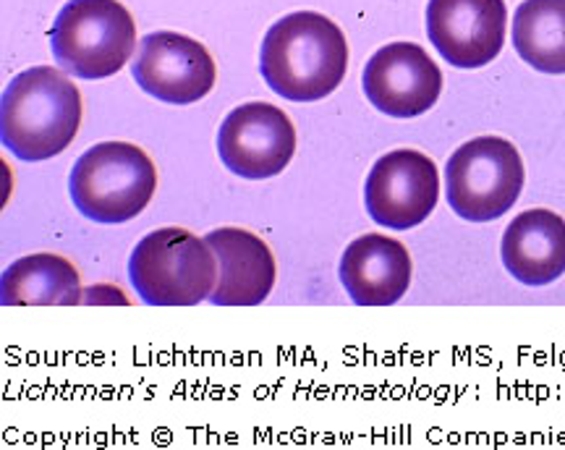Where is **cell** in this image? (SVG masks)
<instances>
[{
  "label": "cell",
  "instance_id": "9c48e42d",
  "mask_svg": "<svg viewBox=\"0 0 565 450\" xmlns=\"http://www.w3.org/2000/svg\"><path fill=\"white\" fill-rule=\"evenodd\" d=\"M131 74L147 95L168 105H192L215 87V61L207 47L179 32L147 34Z\"/></svg>",
  "mask_w": 565,
  "mask_h": 450
},
{
  "label": "cell",
  "instance_id": "ba28073f",
  "mask_svg": "<svg viewBox=\"0 0 565 450\" xmlns=\"http://www.w3.org/2000/svg\"><path fill=\"white\" fill-rule=\"evenodd\" d=\"M217 152L223 165L242 179H273L294 160L291 118L270 103L238 105L217 131Z\"/></svg>",
  "mask_w": 565,
  "mask_h": 450
},
{
  "label": "cell",
  "instance_id": "30bf717a",
  "mask_svg": "<svg viewBox=\"0 0 565 450\" xmlns=\"http://www.w3.org/2000/svg\"><path fill=\"white\" fill-rule=\"evenodd\" d=\"M362 84L380 113L416 118L440 100L443 74L424 47L414 42H393L372 55Z\"/></svg>",
  "mask_w": 565,
  "mask_h": 450
},
{
  "label": "cell",
  "instance_id": "3957f363",
  "mask_svg": "<svg viewBox=\"0 0 565 450\" xmlns=\"http://www.w3.org/2000/svg\"><path fill=\"white\" fill-rule=\"evenodd\" d=\"M129 280L150 307H194L217 286V257L204 238L183 228H160L134 246Z\"/></svg>",
  "mask_w": 565,
  "mask_h": 450
},
{
  "label": "cell",
  "instance_id": "277c9868",
  "mask_svg": "<svg viewBox=\"0 0 565 450\" xmlns=\"http://www.w3.org/2000/svg\"><path fill=\"white\" fill-rule=\"evenodd\" d=\"M158 173L145 150L129 142L89 147L74 163L68 192L76 210L89 221L118 225L141 215L150 205Z\"/></svg>",
  "mask_w": 565,
  "mask_h": 450
},
{
  "label": "cell",
  "instance_id": "4fadbf2b",
  "mask_svg": "<svg viewBox=\"0 0 565 450\" xmlns=\"http://www.w3.org/2000/svg\"><path fill=\"white\" fill-rule=\"evenodd\" d=\"M217 257L215 307H257L273 293L275 259L270 246L252 231L217 228L204 236Z\"/></svg>",
  "mask_w": 565,
  "mask_h": 450
},
{
  "label": "cell",
  "instance_id": "8fae6325",
  "mask_svg": "<svg viewBox=\"0 0 565 450\" xmlns=\"http://www.w3.org/2000/svg\"><path fill=\"white\" fill-rule=\"evenodd\" d=\"M505 0H429L427 34L445 63L482 68L505 42Z\"/></svg>",
  "mask_w": 565,
  "mask_h": 450
},
{
  "label": "cell",
  "instance_id": "9a60e30c",
  "mask_svg": "<svg viewBox=\"0 0 565 450\" xmlns=\"http://www.w3.org/2000/svg\"><path fill=\"white\" fill-rule=\"evenodd\" d=\"M79 301L82 280L76 267L47 251L17 259L0 280L3 307H76Z\"/></svg>",
  "mask_w": 565,
  "mask_h": 450
},
{
  "label": "cell",
  "instance_id": "8992f818",
  "mask_svg": "<svg viewBox=\"0 0 565 450\" xmlns=\"http://www.w3.org/2000/svg\"><path fill=\"white\" fill-rule=\"evenodd\" d=\"M524 189V163L503 137H479L450 154L445 165V194L456 215L490 223L515 205Z\"/></svg>",
  "mask_w": 565,
  "mask_h": 450
},
{
  "label": "cell",
  "instance_id": "7c38bea8",
  "mask_svg": "<svg viewBox=\"0 0 565 450\" xmlns=\"http://www.w3.org/2000/svg\"><path fill=\"white\" fill-rule=\"evenodd\" d=\"M338 276L353 304L393 307L412 286V255L391 236L366 234L343 251Z\"/></svg>",
  "mask_w": 565,
  "mask_h": 450
},
{
  "label": "cell",
  "instance_id": "5b68a950",
  "mask_svg": "<svg viewBox=\"0 0 565 450\" xmlns=\"http://www.w3.org/2000/svg\"><path fill=\"white\" fill-rule=\"evenodd\" d=\"M53 55L76 79H105L129 63L137 26L118 0H68L51 30Z\"/></svg>",
  "mask_w": 565,
  "mask_h": 450
},
{
  "label": "cell",
  "instance_id": "5bb4252c",
  "mask_svg": "<svg viewBox=\"0 0 565 450\" xmlns=\"http://www.w3.org/2000/svg\"><path fill=\"white\" fill-rule=\"evenodd\" d=\"M500 255L519 283H553L565 272V221L553 210H526L505 228Z\"/></svg>",
  "mask_w": 565,
  "mask_h": 450
},
{
  "label": "cell",
  "instance_id": "2e32d148",
  "mask_svg": "<svg viewBox=\"0 0 565 450\" xmlns=\"http://www.w3.org/2000/svg\"><path fill=\"white\" fill-rule=\"evenodd\" d=\"M513 45L536 72L565 74V0H524L513 17Z\"/></svg>",
  "mask_w": 565,
  "mask_h": 450
},
{
  "label": "cell",
  "instance_id": "52a82bcc",
  "mask_svg": "<svg viewBox=\"0 0 565 450\" xmlns=\"http://www.w3.org/2000/svg\"><path fill=\"white\" fill-rule=\"evenodd\" d=\"M437 200H440V175H437V165L424 152H387L366 175V210L372 221L383 228H416L433 215Z\"/></svg>",
  "mask_w": 565,
  "mask_h": 450
},
{
  "label": "cell",
  "instance_id": "6da1fadb",
  "mask_svg": "<svg viewBox=\"0 0 565 450\" xmlns=\"http://www.w3.org/2000/svg\"><path fill=\"white\" fill-rule=\"evenodd\" d=\"M349 66V45L335 21L315 11H296L267 30L259 68L267 87L291 103L333 95Z\"/></svg>",
  "mask_w": 565,
  "mask_h": 450
},
{
  "label": "cell",
  "instance_id": "7a4b0ae2",
  "mask_svg": "<svg viewBox=\"0 0 565 450\" xmlns=\"http://www.w3.org/2000/svg\"><path fill=\"white\" fill-rule=\"evenodd\" d=\"M82 95L58 68L34 66L13 76L0 97V139L24 163H42L74 142Z\"/></svg>",
  "mask_w": 565,
  "mask_h": 450
}]
</instances>
